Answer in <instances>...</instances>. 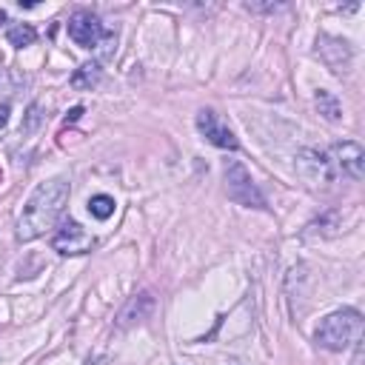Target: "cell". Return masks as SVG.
I'll use <instances>...</instances> for the list:
<instances>
[{
    "instance_id": "obj_1",
    "label": "cell",
    "mask_w": 365,
    "mask_h": 365,
    "mask_svg": "<svg viewBox=\"0 0 365 365\" xmlns=\"http://www.w3.org/2000/svg\"><path fill=\"white\" fill-rule=\"evenodd\" d=\"M66 202H68V182L63 177H51L46 182H40L23 205V214L17 222V237L20 240L43 237L48 228H54Z\"/></svg>"
},
{
    "instance_id": "obj_2",
    "label": "cell",
    "mask_w": 365,
    "mask_h": 365,
    "mask_svg": "<svg viewBox=\"0 0 365 365\" xmlns=\"http://www.w3.org/2000/svg\"><path fill=\"white\" fill-rule=\"evenodd\" d=\"M362 325H365V319L356 308H339L319 322L314 336L328 351H348L362 339Z\"/></svg>"
},
{
    "instance_id": "obj_3",
    "label": "cell",
    "mask_w": 365,
    "mask_h": 365,
    "mask_svg": "<svg viewBox=\"0 0 365 365\" xmlns=\"http://www.w3.org/2000/svg\"><path fill=\"white\" fill-rule=\"evenodd\" d=\"M222 174H225V191L234 202H240L245 208H265V197L257 191V185H254V180H251V174L245 171L242 163L225 160Z\"/></svg>"
},
{
    "instance_id": "obj_4",
    "label": "cell",
    "mask_w": 365,
    "mask_h": 365,
    "mask_svg": "<svg viewBox=\"0 0 365 365\" xmlns=\"http://www.w3.org/2000/svg\"><path fill=\"white\" fill-rule=\"evenodd\" d=\"M68 37L83 48H100V43L108 37V29L100 23L97 14L80 9L68 17Z\"/></svg>"
},
{
    "instance_id": "obj_5",
    "label": "cell",
    "mask_w": 365,
    "mask_h": 365,
    "mask_svg": "<svg viewBox=\"0 0 365 365\" xmlns=\"http://www.w3.org/2000/svg\"><path fill=\"white\" fill-rule=\"evenodd\" d=\"M294 168H297V174H299L305 182H311V185L334 182V177H336V171H334V165H331V157L322 154V151H317V148H302V151H297Z\"/></svg>"
},
{
    "instance_id": "obj_6",
    "label": "cell",
    "mask_w": 365,
    "mask_h": 365,
    "mask_svg": "<svg viewBox=\"0 0 365 365\" xmlns=\"http://www.w3.org/2000/svg\"><path fill=\"white\" fill-rule=\"evenodd\" d=\"M331 165H334V171L339 168L351 180H362L365 177V151H362V145L354 143V140L334 143L331 145Z\"/></svg>"
},
{
    "instance_id": "obj_7",
    "label": "cell",
    "mask_w": 365,
    "mask_h": 365,
    "mask_svg": "<svg viewBox=\"0 0 365 365\" xmlns=\"http://www.w3.org/2000/svg\"><path fill=\"white\" fill-rule=\"evenodd\" d=\"M91 245H94V237H91L77 220H66V222L57 228V234L51 237V248L60 251V254H71V257L91 251Z\"/></svg>"
},
{
    "instance_id": "obj_8",
    "label": "cell",
    "mask_w": 365,
    "mask_h": 365,
    "mask_svg": "<svg viewBox=\"0 0 365 365\" xmlns=\"http://www.w3.org/2000/svg\"><path fill=\"white\" fill-rule=\"evenodd\" d=\"M197 128H200V134L211 143V145H217V148H228V151H234L240 143H237V137H234V131L217 117V111H211V108H202L200 114H197Z\"/></svg>"
},
{
    "instance_id": "obj_9",
    "label": "cell",
    "mask_w": 365,
    "mask_h": 365,
    "mask_svg": "<svg viewBox=\"0 0 365 365\" xmlns=\"http://www.w3.org/2000/svg\"><path fill=\"white\" fill-rule=\"evenodd\" d=\"M317 46H319L317 51L322 54V60H325L334 71H345V68L351 66L354 51H351V43H348V40H339V37H328V34H322Z\"/></svg>"
},
{
    "instance_id": "obj_10",
    "label": "cell",
    "mask_w": 365,
    "mask_h": 365,
    "mask_svg": "<svg viewBox=\"0 0 365 365\" xmlns=\"http://www.w3.org/2000/svg\"><path fill=\"white\" fill-rule=\"evenodd\" d=\"M151 308H154V297H151L148 291H143V294L131 297V299L123 305V311H120V317H117V325H120V328H131V325L148 319Z\"/></svg>"
},
{
    "instance_id": "obj_11",
    "label": "cell",
    "mask_w": 365,
    "mask_h": 365,
    "mask_svg": "<svg viewBox=\"0 0 365 365\" xmlns=\"http://www.w3.org/2000/svg\"><path fill=\"white\" fill-rule=\"evenodd\" d=\"M317 108H319V114L325 117V120H331V123H336L339 117H342V106H339V100L331 94V91H325V88H319L317 91Z\"/></svg>"
},
{
    "instance_id": "obj_12",
    "label": "cell",
    "mask_w": 365,
    "mask_h": 365,
    "mask_svg": "<svg viewBox=\"0 0 365 365\" xmlns=\"http://www.w3.org/2000/svg\"><path fill=\"white\" fill-rule=\"evenodd\" d=\"M97 80H100V63H83L71 74V86L74 88H91V86H97Z\"/></svg>"
},
{
    "instance_id": "obj_13",
    "label": "cell",
    "mask_w": 365,
    "mask_h": 365,
    "mask_svg": "<svg viewBox=\"0 0 365 365\" xmlns=\"http://www.w3.org/2000/svg\"><path fill=\"white\" fill-rule=\"evenodd\" d=\"M9 43L11 46H17V48H23V46H31L34 40H37V31L29 26V23H17V26H11L9 29Z\"/></svg>"
},
{
    "instance_id": "obj_14",
    "label": "cell",
    "mask_w": 365,
    "mask_h": 365,
    "mask_svg": "<svg viewBox=\"0 0 365 365\" xmlns=\"http://www.w3.org/2000/svg\"><path fill=\"white\" fill-rule=\"evenodd\" d=\"M88 211H91V217H97V220H108V217L114 214V197H108V194H94V197L88 200Z\"/></svg>"
},
{
    "instance_id": "obj_15",
    "label": "cell",
    "mask_w": 365,
    "mask_h": 365,
    "mask_svg": "<svg viewBox=\"0 0 365 365\" xmlns=\"http://www.w3.org/2000/svg\"><path fill=\"white\" fill-rule=\"evenodd\" d=\"M40 106L34 103V106H29V111H26V120H23V125H20V134H29V131H34L37 125H40Z\"/></svg>"
},
{
    "instance_id": "obj_16",
    "label": "cell",
    "mask_w": 365,
    "mask_h": 365,
    "mask_svg": "<svg viewBox=\"0 0 365 365\" xmlns=\"http://www.w3.org/2000/svg\"><path fill=\"white\" fill-rule=\"evenodd\" d=\"M86 365H108V356H91Z\"/></svg>"
},
{
    "instance_id": "obj_17",
    "label": "cell",
    "mask_w": 365,
    "mask_h": 365,
    "mask_svg": "<svg viewBox=\"0 0 365 365\" xmlns=\"http://www.w3.org/2000/svg\"><path fill=\"white\" fill-rule=\"evenodd\" d=\"M6 120H9V106H3V108H0V128L6 125Z\"/></svg>"
},
{
    "instance_id": "obj_18",
    "label": "cell",
    "mask_w": 365,
    "mask_h": 365,
    "mask_svg": "<svg viewBox=\"0 0 365 365\" xmlns=\"http://www.w3.org/2000/svg\"><path fill=\"white\" fill-rule=\"evenodd\" d=\"M80 114H83V108H80V106H77V108H71V111H68V120H77V117H80Z\"/></svg>"
},
{
    "instance_id": "obj_19",
    "label": "cell",
    "mask_w": 365,
    "mask_h": 365,
    "mask_svg": "<svg viewBox=\"0 0 365 365\" xmlns=\"http://www.w3.org/2000/svg\"><path fill=\"white\" fill-rule=\"evenodd\" d=\"M228 365H242V362L240 359H228Z\"/></svg>"
}]
</instances>
